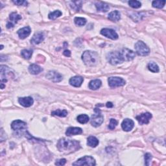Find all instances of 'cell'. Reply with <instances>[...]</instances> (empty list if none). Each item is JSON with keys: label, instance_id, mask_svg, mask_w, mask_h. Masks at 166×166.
I'll return each mask as SVG.
<instances>
[{"label": "cell", "instance_id": "obj_1", "mask_svg": "<svg viewBox=\"0 0 166 166\" xmlns=\"http://www.w3.org/2000/svg\"><path fill=\"white\" fill-rule=\"evenodd\" d=\"M57 148L61 152L69 154L78 151L81 148V145L78 141L62 138L57 143Z\"/></svg>", "mask_w": 166, "mask_h": 166}, {"label": "cell", "instance_id": "obj_2", "mask_svg": "<svg viewBox=\"0 0 166 166\" xmlns=\"http://www.w3.org/2000/svg\"><path fill=\"white\" fill-rule=\"evenodd\" d=\"M82 60L86 66H94L97 64L99 57L96 52L86 51L82 54Z\"/></svg>", "mask_w": 166, "mask_h": 166}, {"label": "cell", "instance_id": "obj_3", "mask_svg": "<svg viewBox=\"0 0 166 166\" xmlns=\"http://www.w3.org/2000/svg\"><path fill=\"white\" fill-rule=\"evenodd\" d=\"M106 59L109 63L112 65H117L119 64H121L124 62L123 57L121 51H112L108 53L106 56Z\"/></svg>", "mask_w": 166, "mask_h": 166}, {"label": "cell", "instance_id": "obj_4", "mask_svg": "<svg viewBox=\"0 0 166 166\" xmlns=\"http://www.w3.org/2000/svg\"><path fill=\"white\" fill-rule=\"evenodd\" d=\"M11 128L14 131L18 132L21 135L26 134L27 133V124L26 122L21 121V120H15L11 123Z\"/></svg>", "mask_w": 166, "mask_h": 166}, {"label": "cell", "instance_id": "obj_5", "mask_svg": "<svg viewBox=\"0 0 166 166\" xmlns=\"http://www.w3.org/2000/svg\"><path fill=\"white\" fill-rule=\"evenodd\" d=\"M104 121V117L102 115L101 110L97 109H95V114H93L91 117L90 122L92 125L97 127L101 125Z\"/></svg>", "mask_w": 166, "mask_h": 166}, {"label": "cell", "instance_id": "obj_6", "mask_svg": "<svg viewBox=\"0 0 166 166\" xmlns=\"http://www.w3.org/2000/svg\"><path fill=\"white\" fill-rule=\"evenodd\" d=\"M135 50L138 55L147 56L150 53V49L142 41H138L135 44Z\"/></svg>", "mask_w": 166, "mask_h": 166}, {"label": "cell", "instance_id": "obj_7", "mask_svg": "<svg viewBox=\"0 0 166 166\" xmlns=\"http://www.w3.org/2000/svg\"><path fill=\"white\" fill-rule=\"evenodd\" d=\"M73 165H90L94 166L95 165V161L93 157L90 156H85L73 163Z\"/></svg>", "mask_w": 166, "mask_h": 166}, {"label": "cell", "instance_id": "obj_8", "mask_svg": "<svg viewBox=\"0 0 166 166\" xmlns=\"http://www.w3.org/2000/svg\"><path fill=\"white\" fill-rule=\"evenodd\" d=\"M109 85L110 88H115L116 87L123 86L125 85V81L121 77H111L108 79Z\"/></svg>", "mask_w": 166, "mask_h": 166}, {"label": "cell", "instance_id": "obj_9", "mask_svg": "<svg viewBox=\"0 0 166 166\" xmlns=\"http://www.w3.org/2000/svg\"><path fill=\"white\" fill-rule=\"evenodd\" d=\"M45 77H46L48 79L53 82H59L63 79V77H62L61 75L55 71L49 72Z\"/></svg>", "mask_w": 166, "mask_h": 166}, {"label": "cell", "instance_id": "obj_10", "mask_svg": "<svg viewBox=\"0 0 166 166\" xmlns=\"http://www.w3.org/2000/svg\"><path fill=\"white\" fill-rule=\"evenodd\" d=\"M9 19H10V21H9L8 23H7V27L8 29L14 27V25L16 23H17L18 21L22 19V16L18 14L17 12H12V13L10 14Z\"/></svg>", "mask_w": 166, "mask_h": 166}, {"label": "cell", "instance_id": "obj_11", "mask_svg": "<svg viewBox=\"0 0 166 166\" xmlns=\"http://www.w3.org/2000/svg\"><path fill=\"white\" fill-rule=\"evenodd\" d=\"M101 34L112 40H117L118 38V35L114 30L111 29H103L101 31Z\"/></svg>", "mask_w": 166, "mask_h": 166}, {"label": "cell", "instance_id": "obj_12", "mask_svg": "<svg viewBox=\"0 0 166 166\" xmlns=\"http://www.w3.org/2000/svg\"><path fill=\"white\" fill-rule=\"evenodd\" d=\"M136 118L140 124H148L150 119L152 118V114L149 112L142 113L137 115Z\"/></svg>", "mask_w": 166, "mask_h": 166}, {"label": "cell", "instance_id": "obj_13", "mask_svg": "<svg viewBox=\"0 0 166 166\" xmlns=\"http://www.w3.org/2000/svg\"><path fill=\"white\" fill-rule=\"evenodd\" d=\"M12 73L11 72V69L6 66H1V83L7 82V77L11 76Z\"/></svg>", "mask_w": 166, "mask_h": 166}, {"label": "cell", "instance_id": "obj_14", "mask_svg": "<svg viewBox=\"0 0 166 166\" xmlns=\"http://www.w3.org/2000/svg\"><path fill=\"white\" fill-rule=\"evenodd\" d=\"M124 61H131L133 60L135 57V53L130 49L124 48L121 51Z\"/></svg>", "mask_w": 166, "mask_h": 166}, {"label": "cell", "instance_id": "obj_15", "mask_svg": "<svg viewBox=\"0 0 166 166\" xmlns=\"http://www.w3.org/2000/svg\"><path fill=\"white\" fill-rule=\"evenodd\" d=\"M134 123L131 119H124L121 123V127L124 131L129 132L134 128Z\"/></svg>", "mask_w": 166, "mask_h": 166}, {"label": "cell", "instance_id": "obj_16", "mask_svg": "<svg viewBox=\"0 0 166 166\" xmlns=\"http://www.w3.org/2000/svg\"><path fill=\"white\" fill-rule=\"evenodd\" d=\"M18 102L21 105L24 107H29L32 105L34 100L31 97H20L18 99Z\"/></svg>", "mask_w": 166, "mask_h": 166}, {"label": "cell", "instance_id": "obj_17", "mask_svg": "<svg viewBox=\"0 0 166 166\" xmlns=\"http://www.w3.org/2000/svg\"><path fill=\"white\" fill-rule=\"evenodd\" d=\"M31 29L29 27H25L18 31V35L21 39H25L29 36Z\"/></svg>", "mask_w": 166, "mask_h": 166}, {"label": "cell", "instance_id": "obj_18", "mask_svg": "<svg viewBox=\"0 0 166 166\" xmlns=\"http://www.w3.org/2000/svg\"><path fill=\"white\" fill-rule=\"evenodd\" d=\"M44 40V35L43 32H38L33 35L31 40V43L32 44H38Z\"/></svg>", "mask_w": 166, "mask_h": 166}, {"label": "cell", "instance_id": "obj_19", "mask_svg": "<svg viewBox=\"0 0 166 166\" xmlns=\"http://www.w3.org/2000/svg\"><path fill=\"white\" fill-rule=\"evenodd\" d=\"M84 81L83 78L81 76H75L73 77H72L69 79V84L74 87H80L82 85V83Z\"/></svg>", "mask_w": 166, "mask_h": 166}, {"label": "cell", "instance_id": "obj_20", "mask_svg": "<svg viewBox=\"0 0 166 166\" xmlns=\"http://www.w3.org/2000/svg\"><path fill=\"white\" fill-rule=\"evenodd\" d=\"M82 133V130L79 127H69L66 132V134L68 136L78 135Z\"/></svg>", "mask_w": 166, "mask_h": 166}, {"label": "cell", "instance_id": "obj_21", "mask_svg": "<svg viewBox=\"0 0 166 166\" xmlns=\"http://www.w3.org/2000/svg\"><path fill=\"white\" fill-rule=\"evenodd\" d=\"M108 18L114 22H118V21L121 19V14H120V12L118 11H114L109 13Z\"/></svg>", "mask_w": 166, "mask_h": 166}, {"label": "cell", "instance_id": "obj_22", "mask_svg": "<svg viewBox=\"0 0 166 166\" xmlns=\"http://www.w3.org/2000/svg\"><path fill=\"white\" fill-rule=\"evenodd\" d=\"M29 71L32 75H37L40 73L41 72H42L43 69L38 65L32 64L29 66Z\"/></svg>", "mask_w": 166, "mask_h": 166}, {"label": "cell", "instance_id": "obj_23", "mask_svg": "<svg viewBox=\"0 0 166 166\" xmlns=\"http://www.w3.org/2000/svg\"><path fill=\"white\" fill-rule=\"evenodd\" d=\"M95 7L98 11L102 12H106L109 10L110 7L106 3L103 2H98L95 4Z\"/></svg>", "mask_w": 166, "mask_h": 166}, {"label": "cell", "instance_id": "obj_24", "mask_svg": "<svg viewBox=\"0 0 166 166\" xmlns=\"http://www.w3.org/2000/svg\"><path fill=\"white\" fill-rule=\"evenodd\" d=\"M102 82L101 80L99 79H95L91 81L89 83V88L92 90H96L100 88L101 86Z\"/></svg>", "mask_w": 166, "mask_h": 166}, {"label": "cell", "instance_id": "obj_25", "mask_svg": "<svg viewBox=\"0 0 166 166\" xmlns=\"http://www.w3.org/2000/svg\"><path fill=\"white\" fill-rule=\"evenodd\" d=\"M87 144L91 147H95L99 144V140L95 136H90L87 140Z\"/></svg>", "mask_w": 166, "mask_h": 166}, {"label": "cell", "instance_id": "obj_26", "mask_svg": "<svg viewBox=\"0 0 166 166\" xmlns=\"http://www.w3.org/2000/svg\"><path fill=\"white\" fill-rule=\"evenodd\" d=\"M52 115H57L59 117H66L68 115V112L66 110H57L51 112Z\"/></svg>", "mask_w": 166, "mask_h": 166}, {"label": "cell", "instance_id": "obj_27", "mask_svg": "<svg viewBox=\"0 0 166 166\" xmlns=\"http://www.w3.org/2000/svg\"><path fill=\"white\" fill-rule=\"evenodd\" d=\"M77 119L78 122H79L81 124L88 123L90 120L88 115H87L86 114H81L78 116Z\"/></svg>", "mask_w": 166, "mask_h": 166}, {"label": "cell", "instance_id": "obj_28", "mask_svg": "<svg viewBox=\"0 0 166 166\" xmlns=\"http://www.w3.org/2000/svg\"><path fill=\"white\" fill-rule=\"evenodd\" d=\"M148 69L152 73L159 72V67L155 62H150L148 64Z\"/></svg>", "mask_w": 166, "mask_h": 166}, {"label": "cell", "instance_id": "obj_29", "mask_svg": "<svg viewBox=\"0 0 166 166\" xmlns=\"http://www.w3.org/2000/svg\"><path fill=\"white\" fill-rule=\"evenodd\" d=\"M32 55V50H27V49H23L21 51V55L22 56L23 58L25 59H30Z\"/></svg>", "mask_w": 166, "mask_h": 166}, {"label": "cell", "instance_id": "obj_30", "mask_svg": "<svg viewBox=\"0 0 166 166\" xmlns=\"http://www.w3.org/2000/svg\"><path fill=\"white\" fill-rule=\"evenodd\" d=\"M62 12L59 10H57V11H55L54 12H50V13H49L48 15V17L50 20H55L57 18L60 17V16H62Z\"/></svg>", "mask_w": 166, "mask_h": 166}, {"label": "cell", "instance_id": "obj_31", "mask_svg": "<svg viewBox=\"0 0 166 166\" xmlns=\"http://www.w3.org/2000/svg\"><path fill=\"white\" fill-rule=\"evenodd\" d=\"M74 22L78 26H83L86 23V20L84 18L76 17L74 19Z\"/></svg>", "mask_w": 166, "mask_h": 166}, {"label": "cell", "instance_id": "obj_32", "mask_svg": "<svg viewBox=\"0 0 166 166\" xmlns=\"http://www.w3.org/2000/svg\"><path fill=\"white\" fill-rule=\"evenodd\" d=\"M165 4V1H154L152 2V5L153 7L155 8H157V9H162V8L164 7Z\"/></svg>", "mask_w": 166, "mask_h": 166}, {"label": "cell", "instance_id": "obj_33", "mask_svg": "<svg viewBox=\"0 0 166 166\" xmlns=\"http://www.w3.org/2000/svg\"><path fill=\"white\" fill-rule=\"evenodd\" d=\"M128 5H130L132 8L134 9H138V8L141 7L142 6V3L139 1H136V0H132V1L128 2Z\"/></svg>", "mask_w": 166, "mask_h": 166}, {"label": "cell", "instance_id": "obj_34", "mask_svg": "<svg viewBox=\"0 0 166 166\" xmlns=\"http://www.w3.org/2000/svg\"><path fill=\"white\" fill-rule=\"evenodd\" d=\"M72 5L71 7L73 9L76 11H78L81 8L82 5V2H71Z\"/></svg>", "mask_w": 166, "mask_h": 166}, {"label": "cell", "instance_id": "obj_35", "mask_svg": "<svg viewBox=\"0 0 166 166\" xmlns=\"http://www.w3.org/2000/svg\"><path fill=\"white\" fill-rule=\"evenodd\" d=\"M152 158V155L150 154V153H146L145 155V164L146 165H150V162Z\"/></svg>", "mask_w": 166, "mask_h": 166}, {"label": "cell", "instance_id": "obj_36", "mask_svg": "<svg viewBox=\"0 0 166 166\" xmlns=\"http://www.w3.org/2000/svg\"><path fill=\"white\" fill-rule=\"evenodd\" d=\"M118 121H116L115 119H111L110 121V123H109V129L110 130H113L114 129V128H115V127L118 125Z\"/></svg>", "mask_w": 166, "mask_h": 166}, {"label": "cell", "instance_id": "obj_37", "mask_svg": "<svg viewBox=\"0 0 166 166\" xmlns=\"http://www.w3.org/2000/svg\"><path fill=\"white\" fill-rule=\"evenodd\" d=\"M14 4L19 6H27L28 3L26 1H23V0H16V1H12Z\"/></svg>", "mask_w": 166, "mask_h": 166}, {"label": "cell", "instance_id": "obj_38", "mask_svg": "<svg viewBox=\"0 0 166 166\" xmlns=\"http://www.w3.org/2000/svg\"><path fill=\"white\" fill-rule=\"evenodd\" d=\"M66 163V160L65 158H62L56 161L55 165H64Z\"/></svg>", "mask_w": 166, "mask_h": 166}, {"label": "cell", "instance_id": "obj_39", "mask_svg": "<svg viewBox=\"0 0 166 166\" xmlns=\"http://www.w3.org/2000/svg\"><path fill=\"white\" fill-rule=\"evenodd\" d=\"M63 55L66 57H70L71 56V52H70L69 50H68V49H66L63 52Z\"/></svg>", "mask_w": 166, "mask_h": 166}, {"label": "cell", "instance_id": "obj_40", "mask_svg": "<svg viewBox=\"0 0 166 166\" xmlns=\"http://www.w3.org/2000/svg\"><path fill=\"white\" fill-rule=\"evenodd\" d=\"M106 106L107 108H112V107H113V104L111 102H108L106 104Z\"/></svg>", "mask_w": 166, "mask_h": 166}, {"label": "cell", "instance_id": "obj_41", "mask_svg": "<svg viewBox=\"0 0 166 166\" xmlns=\"http://www.w3.org/2000/svg\"><path fill=\"white\" fill-rule=\"evenodd\" d=\"M5 87V85H3V83H1V88L3 89Z\"/></svg>", "mask_w": 166, "mask_h": 166}, {"label": "cell", "instance_id": "obj_42", "mask_svg": "<svg viewBox=\"0 0 166 166\" xmlns=\"http://www.w3.org/2000/svg\"><path fill=\"white\" fill-rule=\"evenodd\" d=\"M3 48V45H1V49H2Z\"/></svg>", "mask_w": 166, "mask_h": 166}]
</instances>
